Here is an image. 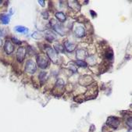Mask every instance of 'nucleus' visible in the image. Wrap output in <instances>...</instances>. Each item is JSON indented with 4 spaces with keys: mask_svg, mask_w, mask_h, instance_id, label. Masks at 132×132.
Masks as SVG:
<instances>
[{
    "mask_svg": "<svg viewBox=\"0 0 132 132\" xmlns=\"http://www.w3.org/2000/svg\"><path fill=\"white\" fill-rule=\"evenodd\" d=\"M37 63L42 69H45L48 65V60L45 55H39L37 56Z\"/></svg>",
    "mask_w": 132,
    "mask_h": 132,
    "instance_id": "1",
    "label": "nucleus"
},
{
    "mask_svg": "<svg viewBox=\"0 0 132 132\" xmlns=\"http://www.w3.org/2000/svg\"><path fill=\"white\" fill-rule=\"evenodd\" d=\"M106 124L108 126H110V127H113V129H116L118 127L119 124H120V121L117 118L114 117H110L107 119L106 121Z\"/></svg>",
    "mask_w": 132,
    "mask_h": 132,
    "instance_id": "2",
    "label": "nucleus"
},
{
    "mask_svg": "<svg viewBox=\"0 0 132 132\" xmlns=\"http://www.w3.org/2000/svg\"><path fill=\"white\" fill-rule=\"evenodd\" d=\"M46 51H47V56H48V58L52 61H53L54 63H56V60H57V53L56 52V51L53 48H52V47H48Z\"/></svg>",
    "mask_w": 132,
    "mask_h": 132,
    "instance_id": "3",
    "label": "nucleus"
},
{
    "mask_svg": "<svg viewBox=\"0 0 132 132\" xmlns=\"http://www.w3.org/2000/svg\"><path fill=\"white\" fill-rule=\"evenodd\" d=\"M25 69L27 72L30 73H34L36 71V64L32 60H28L26 63Z\"/></svg>",
    "mask_w": 132,
    "mask_h": 132,
    "instance_id": "4",
    "label": "nucleus"
},
{
    "mask_svg": "<svg viewBox=\"0 0 132 132\" xmlns=\"http://www.w3.org/2000/svg\"><path fill=\"white\" fill-rule=\"evenodd\" d=\"M26 56V49L23 47H20L17 50V53H16V59L19 62H23Z\"/></svg>",
    "mask_w": 132,
    "mask_h": 132,
    "instance_id": "5",
    "label": "nucleus"
},
{
    "mask_svg": "<svg viewBox=\"0 0 132 132\" xmlns=\"http://www.w3.org/2000/svg\"><path fill=\"white\" fill-rule=\"evenodd\" d=\"M4 50L7 54H11L14 50V47L10 41H6L4 45Z\"/></svg>",
    "mask_w": 132,
    "mask_h": 132,
    "instance_id": "6",
    "label": "nucleus"
},
{
    "mask_svg": "<svg viewBox=\"0 0 132 132\" xmlns=\"http://www.w3.org/2000/svg\"><path fill=\"white\" fill-rule=\"evenodd\" d=\"M45 38L49 42H52L56 38V35L52 32V31H48L46 33H45Z\"/></svg>",
    "mask_w": 132,
    "mask_h": 132,
    "instance_id": "7",
    "label": "nucleus"
},
{
    "mask_svg": "<svg viewBox=\"0 0 132 132\" xmlns=\"http://www.w3.org/2000/svg\"><path fill=\"white\" fill-rule=\"evenodd\" d=\"M75 34L78 38H81L85 35V31L82 27H78V28H77V29L75 31Z\"/></svg>",
    "mask_w": 132,
    "mask_h": 132,
    "instance_id": "8",
    "label": "nucleus"
},
{
    "mask_svg": "<svg viewBox=\"0 0 132 132\" xmlns=\"http://www.w3.org/2000/svg\"><path fill=\"white\" fill-rule=\"evenodd\" d=\"M15 31H16L19 33H23V34H27L28 32V29L27 28L23 27V26H16V27H15Z\"/></svg>",
    "mask_w": 132,
    "mask_h": 132,
    "instance_id": "9",
    "label": "nucleus"
},
{
    "mask_svg": "<svg viewBox=\"0 0 132 132\" xmlns=\"http://www.w3.org/2000/svg\"><path fill=\"white\" fill-rule=\"evenodd\" d=\"M0 20H1L2 23L3 24H7L9 22H10V15H1L0 16Z\"/></svg>",
    "mask_w": 132,
    "mask_h": 132,
    "instance_id": "10",
    "label": "nucleus"
},
{
    "mask_svg": "<svg viewBox=\"0 0 132 132\" xmlns=\"http://www.w3.org/2000/svg\"><path fill=\"white\" fill-rule=\"evenodd\" d=\"M65 47H66V49L68 51V52H72L74 50L75 48V45H73L72 43L69 42H65Z\"/></svg>",
    "mask_w": 132,
    "mask_h": 132,
    "instance_id": "11",
    "label": "nucleus"
},
{
    "mask_svg": "<svg viewBox=\"0 0 132 132\" xmlns=\"http://www.w3.org/2000/svg\"><path fill=\"white\" fill-rule=\"evenodd\" d=\"M56 18L60 21V22H64L66 20V16L64 15V13L60 12V13H56Z\"/></svg>",
    "mask_w": 132,
    "mask_h": 132,
    "instance_id": "12",
    "label": "nucleus"
},
{
    "mask_svg": "<svg viewBox=\"0 0 132 132\" xmlns=\"http://www.w3.org/2000/svg\"><path fill=\"white\" fill-rule=\"evenodd\" d=\"M81 56H82V59H85L86 57V55H85V52L84 50H79L77 52V57L79 60V59H80Z\"/></svg>",
    "mask_w": 132,
    "mask_h": 132,
    "instance_id": "13",
    "label": "nucleus"
},
{
    "mask_svg": "<svg viewBox=\"0 0 132 132\" xmlns=\"http://www.w3.org/2000/svg\"><path fill=\"white\" fill-rule=\"evenodd\" d=\"M105 58H106L107 60H111L113 58V52L111 49H109L107 50L106 52H105Z\"/></svg>",
    "mask_w": 132,
    "mask_h": 132,
    "instance_id": "14",
    "label": "nucleus"
},
{
    "mask_svg": "<svg viewBox=\"0 0 132 132\" xmlns=\"http://www.w3.org/2000/svg\"><path fill=\"white\" fill-rule=\"evenodd\" d=\"M77 64L79 67H87V63L85 61H83V60H77Z\"/></svg>",
    "mask_w": 132,
    "mask_h": 132,
    "instance_id": "15",
    "label": "nucleus"
},
{
    "mask_svg": "<svg viewBox=\"0 0 132 132\" xmlns=\"http://www.w3.org/2000/svg\"><path fill=\"white\" fill-rule=\"evenodd\" d=\"M55 48H56V49L58 52H63L64 51V48H63L61 45H60V44H56V45H55Z\"/></svg>",
    "mask_w": 132,
    "mask_h": 132,
    "instance_id": "16",
    "label": "nucleus"
},
{
    "mask_svg": "<svg viewBox=\"0 0 132 132\" xmlns=\"http://www.w3.org/2000/svg\"><path fill=\"white\" fill-rule=\"evenodd\" d=\"M39 78H40V80L42 81H44L45 80V78H46V73L45 72H42L39 75Z\"/></svg>",
    "mask_w": 132,
    "mask_h": 132,
    "instance_id": "17",
    "label": "nucleus"
},
{
    "mask_svg": "<svg viewBox=\"0 0 132 132\" xmlns=\"http://www.w3.org/2000/svg\"><path fill=\"white\" fill-rule=\"evenodd\" d=\"M12 41H13V42L16 43V44H17V45H20V44L22 43L20 41H19L18 39H16V38H12Z\"/></svg>",
    "mask_w": 132,
    "mask_h": 132,
    "instance_id": "18",
    "label": "nucleus"
},
{
    "mask_svg": "<svg viewBox=\"0 0 132 132\" xmlns=\"http://www.w3.org/2000/svg\"><path fill=\"white\" fill-rule=\"evenodd\" d=\"M127 125H129V127L131 128V126H132V123H131V117H130L129 120H127Z\"/></svg>",
    "mask_w": 132,
    "mask_h": 132,
    "instance_id": "19",
    "label": "nucleus"
},
{
    "mask_svg": "<svg viewBox=\"0 0 132 132\" xmlns=\"http://www.w3.org/2000/svg\"><path fill=\"white\" fill-rule=\"evenodd\" d=\"M43 15H44V18H45V19L48 18V13H47L46 12H45V13H43Z\"/></svg>",
    "mask_w": 132,
    "mask_h": 132,
    "instance_id": "20",
    "label": "nucleus"
},
{
    "mask_svg": "<svg viewBox=\"0 0 132 132\" xmlns=\"http://www.w3.org/2000/svg\"><path fill=\"white\" fill-rule=\"evenodd\" d=\"M38 3H40V5H42V6H45V2L44 1H38Z\"/></svg>",
    "mask_w": 132,
    "mask_h": 132,
    "instance_id": "21",
    "label": "nucleus"
},
{
    "mask_svg": "<svg viewBox=\"0 0 132 132\" xmlns=\"http://www.w3.org/2000/svg\"><path fill=\"white\" fill-rule=\"evenodd\" d=\"M90 13H91L92 14V16H93V17H95V16H96V14H95V13L94 11H92V10H91V11H90Z\"/></svg>",
    "mask_w": 132,
    "mask_h": 132,
    "instance_id": "22",
    "label": "nucleus"
},
{
    "mask_svg": "<svg viewBox=\"0 0 132 132\" xmlns=\"http://www.w3.org/2000/svg\"><path fill=\"white\" fill-rule=\"evenodd\" d=\"M2 45H3V41L1 38H0V46H2Z\"/></svg>",
    "mask_w": 132,
    "mask_h": 132,
    "instance_id": "23",
    "label": "nucleus"
},
{
    "mask_svg": "<svg viewBox=\"0 0 132 132\" xmlns=\"http://www.w3.org/2000/svg\"><path fill=\"white\" fill-rule=\"evenodd\" d=\"M131 131H132V130H131V129H130V130H129V132H131Z\"/></svg>",
    "mask_w": 132,
    "mask_h": 132,
    "instance_id": "24",
    "label": "nucleus"
}]
</instances>
